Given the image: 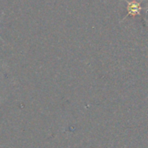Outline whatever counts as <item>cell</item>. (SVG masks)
<instances>
[{"label": "cell", "instance_id": "6da1fadb", "mask_svg": "<svg viewBox=\"0 0 148 148\" xmlns=\"http://www.w3.org/2000/svg\"><path fill=\"white\" fill-rule=\"evenodd\" d=\"M141 8H139V5H138V4H136L135 2H132V3H131V4H129V6H128V12H129V14H133V15H135V14H137V13H138V11L140 10Z\"/></svg>", "mask_w": 148, "mask_h": 148}, {"label": "cell", "instance_id": "7a4b0ae2", "mask_svg": "<svg viewBox=\"0 0 148 148\" xmlns=\"http://www.w3.org/2000/svg\"><path fill=\"white\" fill-rule=\"evenodd\" d=\"M2 28H3V27H1V26H0V30H1V29H2ZM0 39H1V40H2V41H4V40H3V39H2V38H1V37H0Z\"/></svg>", "mask_w": 148, "mask_h": 148}]
</instances>
